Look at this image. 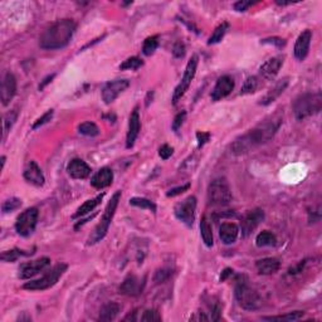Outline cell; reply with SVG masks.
Returning <instances> with one entry per match:
<instances>
[{
    "label": "cell",
    "instance_id": "cell-1",
    "mask_svg": "<svg viewBox=\"0 0 322 322\" xmlns=\"http://www.w3.org/2000/svg\"><path fill=\"white\" fill-rule=\"evenodd\" d=\"M282 122H283V115L277 111L273 115L264 118L262 122H259L256 127L249 130L248 132L236 137L230 146L231 152L234 155H244L259 146L264 145L274 137L277 131L281 127Z\"/></svg>",
    "mask_w": 322,
    "mask_h": 322
},
{
    "label": "cell",
    "instance_id": "cell-2",
    "mask_svg": "<svg viewBox=\"0 0 322 322\" xmlns=\"http://www.w3.org/2000/svg\"><path fill=\"white\" fill-rule=\"evenodd\" d=\"M75 32V23L72 19H62L53 23L42 33L39 38L40 48L54 50L64 48Z\"/></svg>",
    "mask_w": 322,
    "mask_h": 322
},
{
    "label": "cell",
    "instance_id": "cell-3",
    "mask_svg": "<svg viewBox=\"0 0 322 322\" xmlns=\"http://www.w3.org/2000/svg\"><path fill=\"white\" fill-rule=\"evenodd\" d=\"M234 296L242 308L247 311H254L262 306V298L258 292L252 288L246 276H238L235 279Z\"/></svg>",
    "mask_w": 322,
    "mask_h": 322
},
{
    "label": "cell",
    "instance_id": "cell-4",
    "mask_svg": "<svg viewBox=\"0 0 322 322\" xmlns=\"http://www.w3.org/2000/svg\"><path fill=\"white\" fill-rule=\"evenodd\" d=\"M322 108L321 92H307L298 96L293 102L294 117L298 121L306 120L307 117L317 115Z\"/></svg>",
    "mask_w": 322,
    "mask_h": 322
},
{
    "label": "cell",
    "instance_id": "cell-5",
    "mask_svg": "<svg viewBox=\"0 0 322 322\" xmlns=\"http://www.w3.org/2000/svg\"><path fill=\"white\" fill-rule=\"evenodd\" d=\"M120 199H121V191L118 190L113 194L111 200L108 201L107 206H106L105 209V213H103L102 215V219H101V221L97 224L95 230L92 231V234H91L90 238H88V243H87L88 246H93V244L98 243V242H101L103 238H105L106 234H107L108 231V228H110L111 221H112L113 219V215H115V211L116 209H117Z\"/></svg>",
    "mask_w": 322,
    "mask_h": 322
},
{
    "label": "cell",
    "instance_id": "cell-6",
    "mask_svg": "<svg viewBox=\"0 0 322 322\" xmlns=\"http://www.w3.org/2000/svg\"><path fill=\"white\" fill-rule=\"evenodd\" d=\"M231 190L225 178H216L208 186V201L210 205L224 206L231 201Z\"/></svg>",
    "mask_w": 322,
    "mask_h": 322
},
{
    "label": "cell",
    "instance_id": "cell-7",
    "mask_svg": "<svg viewBox=\"0 0 322 322\" xmlns=\"http://www.w3.org/2000/svg\"><path fill=\"white\" fill-rule=\"evenodd\" d=\"M67 264H57V266L53 267L50 271H48L47 273H45L44 276L40 277V278L27 282V283L23 286V288L29 289V291H44V289L50 288V287H53L58 281H59L60 277H62L63 274H64V272L67 271Z\"/></svg>",
    "mask_w": 322,
    "mask_h": 322
},
{
    "label": "cell",
    "instance_id": "cell-8",
    "mask_svg": "<svg viewBox=\"0 0 322 322\" xmlns=\"http://www.w3.org/2000/svg\"><path fill=\"white\" fill-rule=\"evenodd\" d=\"M198 62H199L198 55L194 54L193 57L190 58V60L188 62V64H186L183 78H181L180 83H179L178 87H176L175 91H174V95H173L174 105H176V103L181 100V97L185 95V92L189 90V87H190L191 80H193L194 77H195L196 68H198Z\"/></svg>",
    "mask_w": 322,
    "mask_h": 322
},
{
    "label": "cell",
    "instance_id": "cell-9",
    "mask_svg": "<svg viewBox=\"0 0 322 322\" xmlns=\"http://www.w3.org/2000/svg\"><path fill=\"white\" fill-rule=\"evenodd\" d=\"M38 221V209L29 208L25 209L17 218L15 221V230L19 235L29 236L34 231Z\"/></svg>",
    "mask_w": 322,
    "mask_h": 322
},
{
    "label": "cell",
    "instance_id": "cell-10",
    "mask_svg": "<svg viewBox=\"0 0 322 322\" xmlns=\"http://www.w3.org/2000/svg\"><path fill=\"white\" fill-rule=\"evenodd\" d=\"M195 210H196V198L194 195L188 196L186 199H184L181 203H179L178 205L174 209V213L175 216L180 221H183L184 224H186L188 226L193 225L194 220H195Z\"/></svg>",
    "mask_w": 322,
    "mask_h": 322
},
{
    "label": "cell",
    "instance_id": "cell-11",
    "mask_svg": "<svg viewBox=\"0 0 322 322\" xmlns=\"http://www.w3.org/2000/svg\"><path fill=\"white\" fill-rule=\"evenodd\" d=\"M128 86H130V80L126 79V78L110 80L102 88V100L107 105L108 103H112Z\"/></svg>",
    "mask_w": 322,
    "mask_h": 322
},
{
    "label": "cell",
    "instance_id": "cell-12",
    "mask_svg": "<svg viewBox=\"0 0 322 322\" xmlns=\"http://www.w3.org/2000/svg\"><path fill=\"white\" fill-rule=\"evenodd\" d=\"M264 220V211L262 209L256 208L253 210H249L246 215L242 218L240 221V229L242 235L248 236L249 234L253 233L256 230L257 226Z\"/></svg>",
    "mask_w": 322,
    "mask_h": 322
},
{
    "label": "cell",
    "instance_id": "cell-13",
    "mask_svg": "<svg viewBox=\"0 0 322 322\" xmlns=\"http://www.w3.org/2000/svg\"><path fill=\"white\" fill-rule=\"evenodd\" d=\"M146 284V278L142 277L135 276V274H128L123 282L120 286V293L125 294V296H130V297H136L138 294L142 293L143 288H145Z\"/></svg>",
    "mask_w": 322,
    "mask_h": 322
},
{
    "label": "cell",
    "instance_id": "cell-14",
    "mask_svg": "<svg viewBox=\"0 0 322 322\" xmlns=\"http://www.w3.org/2000/svg\"><path fill=\"white\" fill-rule=\"evenodd\" d=\"M50 259L47 257H42L39 259H35V261L27 262V263H23L19 268V278L20 279H29L32 277H34L35 274L39 273L40 271L45 268V267L49 266Z\"/></svg>",
    "mask_w": 322,
    "mask_h": 322
},
{
    "label": "cell",
    "instance_id": "cell-15",
    "mask_svg": "<svg viewBox=\"0 0 322 322\" xmlns=\"http://www.w3.org/2000/svg\"><path fill=\"white\" fill-rule=\"evenodd\" d=\"M15 93H17V78L13 73H5L2 80V87H0V100H2L3 105H9Z\"/></svg>",
    "mask_w": 322,
    "mask_h": 322
},
{
    "label": "cell",
    "instance_id": "cell-16",
    "mask_svg": "<svg viewBox=\"0 0 322 322\" xmlns=\"http://www.w3.org/2000/svg\"><path fill=\"white\" fill-rule=\"evenodd\" d=\"M234 88V79L230 75H221L218 80H216L215 86H214L213 91H211V100L219 101L221 98L226 97L230 95L231 91Z\"/></svg>",
    "mask_w": 322,
    "mask_h": 322
},
{
    "label": "cell",
    "instance_id": "cell-17",
    "mask_svg": "<svg viewBox=\"0 0 322 322\" xmlns=\"http://www.w3.org/2000/svg\"><path fill=\"white\" fill-rule=\"evenodd\" d=\"M141 128V121H140V115H138V108L136 107L132 111L130 116V120H128V131L127 136H126V147L131 148L135 145V141L137 138L138 132H140Z\"/></svg>",
    "mask_w": 322,
    "mask_h": 322
},
{
    "label": "cell",
    "instance_id": "cell-18",
    "mask_svg": "<svg viewBox=\"0 0 322 322\" xmlns=\"http://www.w3.org/2000/svg\"><path fill=\"white\" fill-rule=\"evenodd\" d=\"M312 40V32L311 30H304L297 38L294 43V57L298 60H303L307 57L309 50V44Z\"/></svg>",
    "mask_w": 322,
    "mask_h": 322
},
{
    "label": "cell",
    "instance_id": "cell-19",
    "mask_svg": "<svg viewBox=\"0 0 322 322\" xmlns=\"http://www.w3.org/2000/svg\"><path fill=\"white\" fill-rule=\"evenodd\" d=\"M23 175H24L25 180H27L28 183L33 184V185L35 186L44 185V181H45L44 175H43L42 170H40V168L37 165L35 161H29V163L27 164Z\"/></svg>",
    "mask_w": 322,
    "mask_h": 322
},
{
    "label": "cell",
    "instance_id": "cell-20",
    "mask_svg": "<svg viewBox=\"0 0 322 322\" xmlns=\"http://www.w3.org/2000/svg\"><path fill=\"white\" fill-rule=\"evenodd\" d=\"M282 64H283V58L282 57H273L271 59L266 60L263 64L259 68V73L266 79H273L277 74H278L279 69H281Z\"/></svg>",
    "mask_w": 322,
    "mask_h": 322
},
{
    "label": "cell",
    "instance_id": "cell-21",
    "mask_svg": "<svg viewBox=\"0 0 322 322\" xmlns=\"http://www.w3.org/2000/svg\"><path fill=\"white\" fill-rule=\"evenodd\" d=\"M67 171L73 179H86L91 175V168L80 158H73L67 166Z\"/></svg>",
    "mask_w": 322,
    "mask_h": 322
},
{
    "label": "cell",
    "instance_id": "cell-22",
    "mask_svg": "<svg viewBox=\"0 0 322 322\" xmlns=\"http://www.w3.org/2000/svg\"><path fill=\"white\" fill-rule=\"evenodd\" d=\"M288 83H289L288 78H283V79L278 80V82H277L276 85H274L273 87H272L271 90H269L268 92H267L266 95H264L263 97L261 98V101H259V105L268 106V105H271L272 102H274V101H276L277 98H278L279 96H281L282 93L284 92V90L287 88Z\"/></svg>",
    "mask_w": 322,
    "mask_h": 322
},
{
    "label": "cell",
    "instance_id": "cell-23",
    "mask_svg": "<svg viewBox=\"0 0 322 322\" xmlns=\"http://www.w3.org/2000/svg\"><path fill=\"white\" fill-rule=\"evenodd\" d=\"M113 173L110 168H102L93 175L91 179V185L96 189L107 188L112 184Z\"/></svg>",
    "mask_w": 322,
    "mask_h": 322
},
{
    "label": "cell",
    "instance_id": "cell-24",
    "mask_svg": "<svg viewBox=\"0 0 322 322\" xmlns=\"http://www.w3.org/2000/svg\"><path fill=\"white\" fill-rule=\"evenodd\" d=\"M239 235V228L234 223H223L219 228V236L224 244H233Z\"/></svg>",
    "mask_w": 322,
    "mask_h": 322
},
{
    "label": "cell",
    "instance_id": "cell-25",
    "mask_svg": "<svg viewBox=\"0 0 322 322\" xmlns=\"http://www.w3.org/2000/svg\"><path fill=\"white\" fill-rule=\"evenodd\" d=\"M256 267L259 274H266V276H268V274H273L278 271L279 267H281V262H279V259L273 258V257H268V258H263L257 261Z\"/></svg>",
    "mask_w": 322,
    "mask_h": 322
},
{
    "label": "cell",
    "instance_id": "cell-26",
    "mask_svg": "<svg viewBox=\"0 0 322 322\" xmlns=\"http://www.w3.org/2000/svg\"><path fill=\"white\" fill-rule=\"evenodd\" d=\"M103 196H105V194H100V195H97L96 198L90 199V200L85 201V203H83L82 205H80L79 208L77 209V211H75V214L73 215V218H79V216H85V215H87V214H90L91 211L95 210L96 206L100 205V203L102 201Z\"/></svg>",
    "mask_w": 322,
    "mask_h": 322
},
{
    "label": "cell",
    "instance_id": "cell-27",
    "mask_svg": "<svg viewBox=\"0 0 322 322\" xmlns=\"http://www.w3.org/2000/svg\"><path fill=\"white\" fill-rule=\"evenodd\" d=\"M120 308V304L116 303V302H108V303L103 304L100 311L98 319L100 321H112V319H115L117 317Z\"/></svg>",
    "mask_w": 322,
    "mask_h": 322
},
{
    "label": "cell",
    "instance_id": "cell-28",
    "mask_svg": "<svg viewBox=\"0 0 322 322\" xmlns=\"http://www.w3.org/2000/svg\"><path fill=\"white\" fill-rule=\"evenodd\" d=\"M200 234L203 238L204 244L206 247H213L214 238H213V230H211V225L206 216H203L200 221Z\"/></svg>",
    "mask_w": 322,
    "mask_h": 322
},
{
    "label": "cell",
    "instance_id": "cell-29",
    "mask_svg": "<svg viewBox=\"0 0 322 322\" xmlns=\"http://www.w3.org/2000/svg\"><path fill=\"white\" fill-rule=\"evenodd\" d=\"M276 235L269 230H263L262 233H259L256 238V244L258 247H272L276 246Z\"/></svg>",
    "mask_w": 322,
    "mask_h": 322
},
{
    "label": "cell",
    "instance_id": "cell-30",
    "mask_svg": "<svg viewBox=\"0 0 322 322\" xmlns=\"http://www.w3.org/2000/svg\"><path fill=\"white\" fill-rule=\"evenodd\" d=\"M303 314V311H294L288 312V313L286 314H281V316H266L263 317V319H267V321H297V319L301 318Z\"/></svg>",
    "mask_w": 322,
    "mask_h": 322
},
{
    "label": "cell",
    "instance_id": "cell-31",
    "mask_svg": "<svg viewBox=\"0 0 322 322\" xmlns=\"http://www.w3.org/2000/svg\"><path fill=\"white\" fill-rule=\"evenodd\" d=\"M228 28H229V24L226 22H223L220 25H218V27L215 28V30H214L213 34H211V37L209 38L208 44H216V43L220 42V40L224 38V35H225Z\"/></svg>",
    "mask_w": 322,
    "mask_h": 322
},
{
    "label": "cell",
    "instance_id": "cell-32",
    "mask_svg": "<svg viewBox=\"0 0 322 322\" xmlns=\"http://www.w3.org/2000/svg\"><path fill=\"white\" fill-rule=\"evenodd\" d=\"M158 47V35H152V37L146 38L142 45V52L145 55H151L155 53Z\"/></svg>",
    "mask_w": 322,
    "mask_h": 322
},
{
    "label": "cell",
    "instance_id": "cell-33",
    "mask_svg": "<svg viewBox=\"0 0 322 322\" xmlns=\"http://www.w3.org/2000/svg\"><path fill=\"white\" fill-rule=\"evenodd\" d=\"M78 131H79V133H82V135L90 136V137L97 136L98 133H100V128H98V126L96 125V123L90 122V121H88V122L80 123V125L78 126Z\"/></svg>",
    "mask_w": 322,
    "mask_h": 322
},
{
    "label": "cell",
    "instance_id": "cell-34",
    "mask_svg": "<svg viewBox=\"0 0 322 322\" xmlns=\"http://www.w3.org/2000/svg\"><path fill=\"white\" fill-rule=\"evenodd\" d=\"M130 204L133 206H137V208H142V209H148L152 213L156 211V205L152 203L151 200L145 198H132L130 199Z\"/></svg>",
    "mask_w": 322,
    "mask_h": 322
},
{
    "label": "cell",
    "instance_id": "cell-35",
    "mask_svg": "<svg viewBox=\"0 0 322 322\" xmlns=\"http://www.w3.org/2000/svg\"><path fill=\"white\" fill-rule=\"evenodd\" d=\"M257 87H258V78L252 75V77H248L246 80H244L243 86H242L240 93L242 95H248V93H253L256 92Z\"/></svg>",
    "mask_w": 322,
    "mask_h": 322
},
{
    "label": "cell",
    "instance_id": "cell-36",
    "mask_svg": "<svg viewBox=\"0 0 322 322\" xmlns=\"http://www.w3.org/2000/svg\"><path fill=\"white\" fill-rule=\"evenodd\" d=\"M18 115H19V112H18L17 108L9 111V112L5 115V117H4V137H5V135L9 132L10 128L13 127V125L15 123V121H17Z\"/></svg>",
    "mask_w": 322,
    "mask_h": 322
},
{
    "label": "cell",
    "instance_id": "cell-37",
    "mask_svg": "<svg viewBox=\"0 0 322 322\" xmlns=\"http://www.w3.org/2000/svg\"><path fill=\"white\" fill-rule=\"evenodd\" d=\"M143 62L137 57H131L127 58L126 60H123L122 64L120 65V69L121 70H125V69H138L140 67H142Z\"/></svg>",
    "mask_w": 322,
    "mask_h": 322
},
{
    "label": "cell",
    "instance_id": "cell-38",
    "mask_svg": "<svg viewBox=\"0 0 322 322\" xmlns=\"http://www.w3.org/2000/svg\"><path fill=\"white\" fill-rule=\"evenodd\" d=\"M32 253H23V251L19 249H13V251H7L2 253V261L3 262H15L20 256H29Z\"/></svg>",
    "mask_w": 322,
    "mask_h": 322
},
{
    "label": "cell",
    "instance_id": "cell-39",
    "mask_svg": "<svg viewBox=\"0 0 322 322\" xmlns=\"http://www.w3.org/2000/svg\"><path fill=\"white\" fill-rule=\"evenodd\" d=\"M22 205V200L18 198H10L8 200H5L2 205L3 213H9V211L17 210L18 208H20Z\"/></svg>",
    "mask_w": 322,
    "mask_h": 322
},
{
    "label": "cell",
    "instance_id": "cell-40",
    "mask_svg": "<svg viewBox=\"0 0 322 322\" xmlns=\"http://www.w3.org/2000/svg\"><path fill=\"white\" fill-rule=\"evenodd\" d=\"M141 321H161V316L156 309H146L142 316L140 317Z\"/></svg>",
    "mask_w": 322,
    "mask_h": 322
},
{
    "label": "cell",
    "instance_id": "cell-41",
    "mask_svg": "<svg viewBox=\"0 0 322 322\" xmlns=\"http://www.w3.org/2000/svg\"><path fill=\"white\" fill-rule=\"evenodd\" d=\"M186 118V112L185 111H181V112H179L178 115L175 116V118H174L173 121V130L175 131V132H178L179 130L181 128V126H183L184 121H185Z\"/></svg>",
    "mask_w": 322,
    "mask_h": 322
},
{
    "label": "cell",
    "instance_id": "cell-42",
    "mask_svg": "<svg viewBox=\"0 0 322 322\" xmlns=\"http://www.w3.org/2000/svg\"><path fill=\"white\" fill-rule=\"evenodd\" d=\"M52 117H53V110L47 111V112H45L44 115L42 116V117H39L37 121H35V123L33 125V130H35V128L40 127V126L45 125V123H47L48 121L52 120Z\"/></svg>",
    "mask_w": 322,
    "mask_h": 322
},
{
    "label": "cell",
    "instance_id": "cell-43",
    "mask_svg": "<svg viewBox=\"0 0 322 322\" xmlns=\"http://www.w3.org/2000/svg\"><path fill=\"white\" fill-rule=\"evenodd\" d=\"M170 276H171L170 269H165V268L158 269V271L155 273V281L157 282V283H160V282H165L166 279L170 278Z\"/></svg>",
    "mask_w": 322,
    "mask_h": 322
},
{
    "label": "cell",
    "instance_id": "cell-44",
    "mask_svg": "<svg viewBox=\"0 0 322 322\" xmlns=\"http://www.w3.org/2000/svg\"><path fill=\"white\" fill-rule=\"evenodd\" d=\"M173 153H174V148L169 145H163L160 147V150H158V155H160V157L164 158V160H168Z\"/></svg>",
    "mask_w": 322,
    "mask_h": 322
},
{
    "label": "cell",
    "instance_id": "cell-45",
    "mask_svg": "<svg viewBox=\"0 0 322 322\" xmlns=\"http://www.w3.org/2000/svg\"><path fill=\"white\" fill-rule=\"evenodd\" d=\"M254 4H256V2H244V0H240V2H236L233 7L236 12H246L248 8L253 7Z\"/></svg>",
    "mask_w": 322,
    "mask_h": 322
},
{
    "label": "cell",
    "instance_id": "cell-46",
    "mask_svg": "<svg viewBox=\"0 0 322 322\" xmlns=\"http://www.w3.org/2000/svg\"><path fill=\"white\" fill-rule=\"evenodd\" d=\"M190 188V184H185V185H181V186H178V188H174L171 189V190L168 191V194L166 195L169 196V198H171V196H176V195H180V194H183L184 191H186L188 189Z\"/></svg>",
    "mask_w": 322,
    "mask_h": 322
},
{
    "label": "cell",
    "instance_id": "cell-47",
    "mask_svg": "<svg viewBox=\"0 0 322 322\" xmlns=\"http://www.w3.org/2000/svg\"><path fill=\"white\" fill-rule=\"evenodd\" d=\"M173 54L175 55L176 58H183L184 55H185V45H184L183 42H178L174 45Z\"/></svg>",
    "mask_w": 322,
    "mask_h": 322
},
{
    "label": "cell",
    "instance_id": "cell-48",
    "mask_svg": "<svg viewBox=\"0 0 322 322\" xmlns=\"http://www.w3.org/2000/svg\"><path fill=\"white\" fill-rule=\"evenodd\" d=\"M196 138H198V146L199 147H201V146H204L209 141V138H210V133L200 132V131H199V132H196Z\"/></svg>",
    "mask_w": 322,
    "mask_h": 322
},
{
    "label": "cell",
    "instance_id": "cell-49",
    "mask_svg": "<svg viewBox=\"0 0 322 322\" xmlns=\"http://www.w3.org/2000/svg\"><path fill=\"white\" fill-rule=\"evenodd\" d=\"M231 274H233V269L226 268L225 271L223 272V274H221V276H220V281H225V279L228 278L229 276H231Z\"/></svg>",
    "mask_w": 322,
    "mask_h": 322
},
{
    "label": "cell",
    "instance_id": "cell-50",
    "mask_svg": "<svg viewBox=\"0 0 322 322\" xmlns=\"http://www.w3.org/2000/svg\"><path fill=\"white\" fill-rule=\"evenodd\" d=\"M53 78H54V74H52V75H48V77H47V78H45V79H44V80H43V82H42V83H40V85H39V90H40V91H42V90H43V88H44V87H45V85H48V83H49V82H50V80H52V79H53Z\"/></svg>",
    "mask_w": 322,
    "mask_h": 322
},
{
    "label": "cell",
    "instance_id": "cell-51",
    "mask_svg": "<svg viewBox=\"0 0 322 322\" xmlns=\"http://www.w3.org/2000/svg\"><path fill=\"white\" fill-rule=\"evenodd\" d=\"M4 164H5V156H3L2 157V166L4 168Z\"/></svg>",
    "mask_w": 322,
    "mask_h": 322
}]
</instances>
